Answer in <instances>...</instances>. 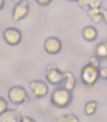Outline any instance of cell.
<instances>
[{"instance_id":"obj_1","label":"cell","mask_w":107,"mask_h":122,"mask_svg":"<svg viewBox=\"0 0 107 122\" xmlns=\"http://www.w3.org/2000/svg\"><path fill=\"white\" fill-rule=\"evenodd\" d=\"M51 104L56 108H66L72 102V92L64 88L58 87L51 93Z\"/></svg>"},{"instance_id":"obj_2","label":"cell","mask_w":107,"mask_h":122,"mask_svg":"<svg viewBox=\"0 0 107 122\" xmlns=\"http://www.w3.org/2000/svg\"><path fill=\"white\" fill-rule=\"evenodd\" d=\"M80 78H82V82L86 87H93L97 81L99 80V67H95L93 65L87 63L84 65L80 71Z\"/></svg>"},{"instance_id":"obj_3","label":"cell","mask_w":107,"mask_h":122,"mask_svg":"<svg viewBox=\"0 0 107 122\" xmlns=\"http://www.w3.org/2000/svg\"><path fill=\"white\" fill-rule=\"evenodd\" d=\"M8 100L14 105H24L29 102V95L24 87L13 86L8 91Z\"/></svg>"},{"instance_id":"obj_4","label":"cell","mask_w":107,"mask_h":122,"mask_svg":"<svg viewBox=\"0 0 107 122\" xmlns=\"http://www.w3.org/2000/svg\"><path fill=\"white\" fill-rule=\"evenodd\" d=\"M45 78L49 85L58 86V85L62 84L64 80V72L59 70L55 65H48L45 71Z\"/></svg>"},{"instance_id":"obj_5","label":"cell","mask_w":107,"mask_h":122,"mask_svg":"<svg viewBox=\"0 0 107 122\" xmlns=\"http://www.w3.org/2000/svg\"><path fill=\"white\" fill-rule=\"evenodd\" d=\"M2 38L3 41L10 46H16L23 40V34L17 28L15 27H9L4 29L3 33H2Z\"/></svg>"},{"instance_id":"obj_6","label":"cell","mask_w":107,"mask_h":122,"mask_svg":"<svg viewBox=\"0 0 107 122\" xmlns=\"http://www.w3.org/2000/svg\"><path fill=\"white\" fill-rule=\"evenodd\" d=\"M30 12V6L28 0H20L15 3V6L12 11L13 21H20L21 19L26 18Z\"/></svg>"},{"instance_id":"obj_7","label":"cell","mask_w":107,"mask_h":122,"mask_svg":"<svg viewBox=\"0 0 107 122\" xmlns=\"http://www.w3.org/2000/svg\"><path fill=\"white\" fill-rule=\"evenodd\" d=\"M29 88L31 90V93L36 99H43L48 94V85L45 81L40 79H33L29 82Z\"/></svg>"},{"instance_id":"obj_8","label":"cell","mask_w":107,"mask_h":122,"mask_svg":"<svg viewBox=\"0 0 107 122\" xmlns=\"http://www.w3.org/2000/svg\"><path fill=\"white\" fill-rule=\"evenodd\" d=\"M44 51L48 55H57L62 49V42L57 36H49L44 42Z\"/></svg>"},{"instance_id":"obj_9","label":"cell","mask_w":107,"mask_h":122,"mask_svg":"<svg viewBox=\"0 0 107 122\" xmlns=\"http://www.w3.org/2000/svg\"><path fill=\"white\" fill-rule=\"evenodd\" d=\"M21 114L15 109H6L3 114L0 115V122H20Z\"/></svg>"},{"instance_id":"obj_10","label":"cell","mask_w":107,"mask_h":122,"mask_svg":"<svg viewBox=\"0 0 107 122\" xmlns=\"http://www.w3.org/2000/svg\"><path fill=\"white\" fill-rule=\"evenodd\" d=\"M82 36L87 42H94L97 39V30L94 26H86L82 30Z\"/></svg>"},{"instance_id":"obj_11","label":"cell","mask_w":107,"mask_h":122,"mask_svg":"<svg viewBox=\"0 0 107 122\" xmlns=\"http://www.w3.org/2000/svg\"><path fill=\"white\" fill-rule=\"evenodd\" d=\"M63 87L70 92H73L76 87V78L72 72H64V80H63Z\"/></svg>"},{"instance_id":"obj_12","label":"cell","mask_w":107,"mask_h":122,"mask_svg":"<svg viewBox=\"0 0 107 122\" xmlns=\"http://www.w3.org/2000/svg\"><path fill=\"white\" fill-rule=\"evenodd\" d=\"M102 0H77V4L82 10H89V9L101 8Z\"/></svg>"},{"instance_id":"obj_13","label":"cell","mask_w":107,"mask_h":122,"mask_svg":"<svg viewBox=\"0 0 107 122\" xmlns=\"http://www.w3.org/2000/svg\"><path fill=\"white\" fill-rule=\"evenodd\" d=\"M101 9L102 8H94V9H89V10H87V14H88L89 18L94 24H99L103 20V19H102Z\"/></svg>"},{"instance_id":"obj_14","label":"cell","mask_w":107,"mask_h":122,"mask_svg":"<svg viewBox=\"0 0 107 122\" xmlns=\"http://www.w3.org/2000/svg\"><path fill=\"white\" fill-rule=\"evenodd\" d=\"M97 106H99V104H97V102L94 101V100L88 101L85 104V107H84L85 115H86V116H93L97 109Z\"/></svg>"},{"instance_id":"obj_15","label":"cell","mask_w":107,"mask_h":122,"mask_svg":"<svg viewBox=\"0 0 107 122\" xmlns=\"http://www.w3.org/2000/svg\"><path fill=\"white\" fill-rule=\"evenodd\" d=\"M95 55L100 60L107 59V46L104 42H101L95 47Z\"/></svg>"},{"instance_id":"obj_16","label":"cell","mask_w":107,"mask_h":122,"mask_svg":"<svg viewBox=\"0 0 107 122\" xmlns=\"http://www.w3.org/2000/svg\"><path fill=\"white\" fill-rule=\"evenodd\" d=\"M54 122H79V119L74 114H65L63 116L55 119Z\"/></svg>"},{"instance_id":"obj_17","label":"cell","mask_w":107,"mask_h":122,"mask_svg":"<svg viewBox=\"0 0 107 122\" xmlns=\"http://www.w3.org/2000/svg\"><path fill=\"white\" fill-rule=\"evenodd\" d=\"M6 109H9V102L5 97H0V115L3 114Z\"/></svg>"},{"instance_id":"obj_18","label":"cell","mask_w":107,"mask_h":122,"mask_svg":"<svg viewBox=\"0 0 107 122\" xmlns=\"http://www.w3.org/2000/svg\"><path fill=\"white\" fill-rule=\"evenodd\" d=\"M89 64L93 65L95 67H100V59L97 57V56H93V57H90L89 58Z\"/></svg>"},{"instance_id":"obj_19","label":"cell","mask_w":107,"mask_h":122,"mask_svg":"<svg viewBox=\"0 0 107 122\" xmlns=\"http://www.w3.org/2000/svg\"><path fill=\"white\" fill-rule=\"evenodd\" d=\"M99 75L101 78L106 79L107 78V66H102L99 67Z\"/></svg>"},{"instance_id":"obj_20","label":"cell","mask_w":107,"mask_h":122,"mask_svg":"<svg viewBox=\"0 0 107 122\" xmlns=\"http://www.w3.org/2000/svg\"><path fill=\"white\" fill-rule=\"evenodd\" d=\"M34 1L36 2V4L38 5H40V6H47V5H49V4L53 2V0H34Z\"/></svg>"},{"instance_id":"obj_21","label":"cell","mask_w":107,"mask_h":122,"mask_svg":"<svg viewBox=\"0 0 107 122\" xmlns=\"http://www.w3.org/2000/svg\"><path fill=\"white\" fill-rule=\"evenodd\" d=\"M101 13H102V19L107 25V10L106 9H101Z\"/></svg>"},{"instance_id":"obj_22","label":"cell","mask_w":107,"mask_h":122,"mask_svg":"<svg viewBox=\"0 0 107 122\" xmlns=\"http://www.w3.org/2000/svg\"><path fill=\"white\" fill-rule=\"evenodd\" d=\"M20 122H36V121L34 120L33 118H31V117H29V116H25V117H23V118H21Z\"/></svg>"},{"instance_id":"obj_23","label":"cell","mask_w":107,"mask_h":122,"mask_svg":"<svg viewBox=\"0 0 107 122\" xmlns=\"http://www.w3.org/2000/svg\"><path fill=\"white\" fill-rule=\"evenodd\" d=\"M4 3H5V0H0V11H1L2 9H3Z\"/></svg>"},{"instance_id":"obj_24","label":"cell","mask_w":107,"mask_h":122,"mask_svg":"<svg viewBox=\"0 0 107 122\" xmlns=\"http://www.w3.org/2000/svg\"><path fill=\"white\" fill-rule=\"evenodd\" d=\"M11 1H12V2H14V3H17V2H19V1H20V0H11Z\"/></svg>"},{"instance_id":"obj_25","label":"cell","mask_w":107,"mask_h":122,"mask_svg":"<svg viewBox=\"0 0 107 122\" xmlns=\"http://www.w3.org/2000/svg\"><path fill=\"white\" fill-rule=\"evenodd\" d=\"M66 1H71V2H77V0H66Z\"/></svg>"},{"instance_id":"obj_26","label":"cell","mask_w":107,"mask_h":122,"mask_svg":"<svg viewBox=\"0 0 107 122\" xmlns=\"http://www.w3.org/2000/svg\"><path fill=\"white\" fill-rule=\"evenodd\" d=\"M104 43H105V44H106V46H107V39H106V41H105V42H104Z\"/></svg>"},{"instance_id":"obj_27","label":"cell","mask_w":107,"mask_h":122,"mask_svg":"<svg viewBox=\"0 0 107 122\" xmlns=\"http://www.w3.org/2000/svg\"><path fill=\"white\" fill-rule=\"evenodd\" d=\"M106 80H107V78H106Z\"/></svg>"}]
</instances>
